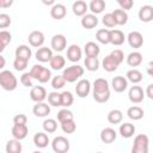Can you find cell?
Returning <instances> with one entry per match:
<instances>
[{"mask_svg": "<svg viewBox=\"0 0 153 153\" xmlns=\"http://www.w3.org/2000/svg\"><path fill=\"white\" fill-rule=\"evenodd\" d=\"M0 85L6 91H13L17 88L18 81L11 71H1L0 72Z\"/></svg>", "mask_w": 153, "mask_h": 153, "instance_id": "6da1fadb", "label": "cell"}, {"mask_svg": "<svg viewBox=\"0 0 153 153\" xmlns=\"http://www.w3.org/2000/svg\"><path fill=\"white\" fill-rule=\"evenodd\" d=\"M30 74L33 79L38 80L41 84H44V82H48L51 78V72L50 69L43 67L42 65H35L32 66L31 71H30Z\"/></svg>", "mask_w": 153, "mask_h": 153, "instance_id": "7a4b0ae2", "label": "cell"}, {"mask_svg": "<svg viewBox=\"0 0 153 153\" xmlns=\"http://www.w3.org/2000/svg\"><path fill=\"white\" fill-rule=\"evenodd\" d=\"M84 74V68L79 65H73L63 69L62 76L65 78L66 82H74Z\"/></svg>", "mask_w": 153, "mask_h": 153, "instance_id": "3957f363", "label": "cell"}, {"mask_svg": "<svg viewBox=\"0 0 153 153\" xmlns=\"http://www.w3.org/2000/svg\"><path fill=\"white\" fill-rule=\"evenodd\" d=\"M149 139L145 134H139L134 139V145L131 147V153H148Z\"/></svg>", "mask_w": 153, "mask_h": 153, "instance_id": "277c9868", "label": "cell"}, {"mask_svg": "<svg viewBox=\"0 0 153 153\" xmlns=\"http://www.w3.org/2000/svg\"><path fill=\"white\" fill-rule=\"evenodd\" d=\"M51 147L55 153H67L69 151V141L65 136H56L51 141Z\"/></svg>", "mask_w": 153, "mask_h": 153, "instance_id": "5b68a950", "label": "cell"}, {"mask_svg": "<svg viewBox=\"0 0 153 153\" xmlns=\"http://www.w3.org/2000/svg\"><path fill=\"white\" fill-rule=\"evenodd\" d=\"M143 97H145V93H143V90L142 87L135 85V86H131L129 88V92H128V98L131 103L134 104H139L143 100Z\"/></svg>", "mask_w": 153, "mask_h": 153, "instance_id": "8992f818", "label": "cell"}, {"mask_svg": "<svg viewBox=\"0 0 153 153\" xmlns=\"http://www.w3.org/2000/svg\"><path fill=\"white\" fill-rule=\"evenodd\" d=\"M91 91V84L87 79H81L76 82V86H75V93L78 97L80 98H85Z\"/></svg>", "mask_w": 153, "mask_h": 153, "instance_id": "52a82bcc", "label": "cell"}, {"mask_svg": "<svg viewBox=\"0 0 153 153\" xmlns=\"http://www.w3.org/2000/svg\"><path fill=\"white\" fill-rule=\"evenodd\" d=\"M47 97V91L43 86H33L30 91V98L36 103H42Z\"/></svg>", "mask_w": 153, "mask_h": 153, "instance_id": "ba28073f", "label": "cell"}, {"mask_svg": "<svg viewBox=\"0 0 153 153\" xmlns=\"http://www.w3.org/2000/svg\"><path fill=\"white\" fill-rule=\"evenodd\" d=\"M27 39H29L30 45L36 47V48H39L44 43V33L42 31H38V30L31 31L30 35H29V37H27Z\"/></svg>", "mask_w": 153, "mask_h": 153, "instance_id": "9c48e42d", "label": "cell"}, {"mask_svg": "<svg viewBox=\"0 0 153 153\" xmlns=\"http://www.w3.org/2000/svg\"><path fill=\"white\" fill-rule=\"evenodd\" d=\"M127 39H128V43L131 48H141L142 44H143V37L141 35V32L139 31H131L129 32V35L127 36Z\"/></svg>", "mask_w": 153, "mask_h": 153, "instance_id": "30bf717a", "label": "cell"}, {"mask_svg": "<svg viewBox=\"0 0 153 153\" xmlns=\"http://www.w3.org/2000/svg\"><path fill=\"white\" fill-rule=\"evenodd\" d=\"M50 44H51V48L55 51H62L66 48V45H67V39H66V37L63 35L57 33V35L53 36Z\"/></svg>", "mask_w": 153, "mask_h": 153, "instance_id": "8fae6325", "label": "cell"}, {"mask_svg": "<svg viewBox=\"0 0 153 153\" xmlns=\"http://www.w3.org/2000/svg\"><path fill=\"white\" fill-rule=\"evenodd\" d=\"M137 16H139V19L143 23H148V22L153 20V6H151V5L141 6Z\"/></svg>", "mask_w": 153, "mask_h": 153, "instance_id": "7c38bea8", "label": "cell"}, {"mask_svg": "<svg viewBox=\"0 0 153 153\" xmlns=\"http://www.w3.org/2000/svg\"><path fill=\"white\" fill-rule=\"evenodd\" d=\"M53 56H54L53 55V50L50 48H48V47H41L36 51V59L39 62H50Z\"/></svg>", "mask_w": 153, "mask_h": 153, "instance_id": "4fadbf2b", "label": "cell"}, {"mask_svg": "<svg viewBox=\"0 0 153 153\" xmlns=\"http://www.w3.org/2000/svg\"><path fill=\"white\" fill-rule=\"evenodd\" d=\"M111 86H112L115 92L121 93V92H123L128 87V80H127V78H124L122 75L115 76L112 79V81H111Z\"/></svg>", "mask_w": 153, "mask_h": 153, "instance_id": "5bb4252c", "label": "cell"}, {"mask_svg": "<svg viewBox=\"0 0 153 153\" xmlns=\"http://www.w3.org/2000/svg\"><path fill=\"white\" fill-rule=\"evenodd\" d=\"M29 133V128L26 124H13L12 127V135L14 139L17 140H23L27 136Z\"/></svg>", "mask_w": 153, "mask_h": 153, "instance_id": "9a60e30c", "label": "cell"}, {"mask_svg": "<svg viewBox=\"0 0 153 153\" xmlns=\"http://www.w3.org/2000/svg\"><path fill=\"white\" fill-rule=\"evenodd\" d=\"M81 49L78 44H72L67 49V59L71 62H78L81 59Z\"/></svg>", "mask_w": 153, "mask_h": 153, "instance_id": "2e32d148", "label": "cell"}, {"mask_svg": "<svg viewBox=\"0 0 153 153\" xmlns=\"http://www.w3.org/2000/svg\"><path fill=\"white\" fill-rule=\"evenodd\" d=\"M32 112L35 116L37 117H45L50 114V105H48L47 103H36L32 108Z\"/></svg>", "mask_w": 153, "mask_h": 153, "instance_id": "e0dca14e", "label": "cell"}, {"mask_svg": "<svg viewBox=\"0 0 153 153\" xmlns=\"http://www.w3.org/2000/svg\"><path fill=\"white\" fill-rule=\"evenodd\" d=\"M102 66H103L104 71L111 73V72H115V71L117 69V67L120 66V63H118V62H117V61L109 54V55H106V56L103 59V61H102Z\"/></svg>", "mask_w": 153, "mask_h": 153, "instance_id": "ac0fdd59", "label": "cell"}, {"mask_svg": "<svg viewBox=\"0 0 153 153\" xmlns=\"http://www.w3.org/2000/svg\"><path fill=\"white\" fill-rule=\"evenodd\" d=\"M116 136H117V133L115 129L110 128V127H106L104 128L102 131H100V140L104 142V143H111L116 140Z\"/></svg>", "mask_w": 153, "mask_h": 153, "instance_id": "d6986e66", "label": "cell"}, {"mask_svg": "<svg viewBox=\"0 0 153 153\" xmlns=\"http://www.w3.org/2000/svg\"><path fill=\"white\" fill-rule=\"evenodd\" d=\"M72 10H73V13H74L75 16L82 18L85 14H87L86 11L88 10V5H87L85 1H82V0H76L75 2H73Z\"/></svg>", "mask_w": 153, "mask_h": 153, "instance_id": "ffe728a7", "label": "cell"}, {"mask_svg": "<svg viewBox=\"0 0 153 153\" xmlns=\"http://www.w3.org/2000/svg\"><path fill=\"white\" fill-rule=\"evenodd\" d=\"M80 23H81V26L85 27V29H93L98 24V18H97L96 14L87 13V14H85L81 18V22Z\"/></svg>", "mask_w": 153, "mask_h": 153, "instance_id": "44dd1931", "label": "cell"}, {"mask_svg": "<svg viewBox=\"0 0 153 153\" xmlns=\"http://www.w3.org/2000/svg\"><path fill=\"white\" fill-rule=\"evenodd\" d=\"M66 13H67V10H66V6L63 4H55L50 10V16L57 20L65 18Z\"/></svg>", "mask_w": 153, "mask_h": 153, "instance_id": "7402d4cb", "label": "cell"}, {"mask_svg": "<svg viewBox=\"0 0 153 153\" xmlns=\"http://www.w3.org/2000/svg\"><path fill=\"white\" fill-rule=\"evenodd\" d=\"M14 54H16V57H17V59H22V60H25V61H29L30 57H31V55H32L31 49H30L27 45H25V44L18 45V47L16 48Z\"/></svg>", "mask_w": 153, "mask_h": 153, "instance_id": "603a6c76", "label": "cell"}, {"mask_svg": "<svg viewBox=\"0 0 153 153\" xmlns=\"http://www.w3.org/2000/svg\"><path fill=\"white\" fill-rule=\"evenodd\" d=\"M84 51L86 54V57H98L100 49L99 45L94 42H87L84 47Z\"/></svg>", "mask_w": 153, "mask_h": 153, "instance_id": "cb8c5ba5", "label": "cell"}, {"mask_svg": "<svg viewBox=\"0 0 153 153\" xmlns=\"http://www.w3.org/2000/svg\"><path fill=\"white\" fill-rule=\"evenodd\" d=\"M124 33L121 31V30H117V29H114V30H110V43L114 44V45H121L124 43Z\"/></svg>", "mask_w": 153, "mask_h": 153, "instance_id": "d4e9b609", "label": "cell"}, {"mask_svg": "<svg viewBox=\"0 0 153 153\" xmlns=\"http://www.w3.org/2000/svg\"><path fill=\"white\" fill-rule=\"evenodd\" d=\"M33 143H35V146L38 147V148H44V147H47L48 143H49V137H48V135H47L45 133L38 131V133H36V134L33 135Z\"/></svg>", "mask_w": 153, "mask_h": 153, "instance_id": "484cf974", "label": "cell"}, {"mask_svg": "<svg viewBox=\"0 0 153 153\" xmlns=\"http://www.w3.org/2000/svg\"><path fill=\"white\" fill-rule=\"evenodd\" d=\"M127 63L130 67H137L142 63V54L140 51H131L127 56Z\"/></svg>", "mask_w": 153, "mask_h": 153, "instance_id": "4316f807", "label": "cell"}, {"mask_svg": "<svg viewBox=\"0 0 153 153\" xmlns=\"http://www.w3.org/2000/svg\"><path fill=\"white\" fill-rule=\"evenodd\" d=\"M120 134L124 139H129L135 134V126L131 123H122L120 126Z\"/></svg>", "mask_w": 153, "mask_h": 153, "instance_id": "83f0119b", "label": "cell"}, {"mask_svg": "<svg viewBox=\"0 0 153 153\" xmlns=\"http://www.w3.org/2000/svg\"><path fill=\"white\" fill-rule=\"evenodd\" d=\"M5 148H6V153H22V149H23L20 141L17 139L8 140Z\"/></svg>", "mask_w": 153, "mask_h": 153, "instance_id": "f1b7e54d", "label": "cell"}, {"mask_svg": "<svg viewBox=\"0 0 153 153\" xmlns=\"http://www.w3.org/2000/svg\"><path fill=\"white\" fill-rule=\"evenodd\" d=\"M127 115H128V117H129L130 120L139 121V120H141V118L143 117L145 112H143V110H142L140 106L134 105V106H130V108L127 110Z\"/></svg>", "mask_w": 153, "mask_h": 153, "instance_id": "f546056e", "label": "cell"}, {"mask_svg": "<svg viewBox=\"0 0 153 153\" xmlns=\"http://www.w3.org/2000/svg\"><path fill=\"white\" fill-rule=\"evenodd\" d=\"M123 120V112L120 109H114L108 114V121L111 124H118Z\"/></svg>", "mask_w": 153, "mask_h": 153, "instance_id": "4dcf8cb0", "label": "cell"}, {"mask_svg": "<svg viewBox=\"0 0 153 153\" xmlns=\"http://www.w3.org/2000/svg\"><path fill=\"white\" fill-rule=\"evenodd\" d=\"M112 16H114L115 22H116L117 25H124L128 22V14H127V12L124 10H121V8L115 10L112 12Z\"/></svg>", "mask_w": 153, "mask_h": 153, "instance_id": "1f68e13d", "label": "cell"}, {"mask_svg": "<svg viewBox=\"0 0 153 153\" xmlns=\"http://www.w3.org/2000/svg\"><path fill=\"white\" fill-rule=\"evenodd\" d=\"M109 90V82L106 79L98 78L93 81V92H105Z\"/></svg>", "mask_w": 153, "mask_h": 153, "instance_id": "d6a6232c", "label": "cell"}, {"mask_svg": "<svg viewBox=\"0 0 153 153\" xmlns=\"http://www.w3.org/2000/svg\"><path fill=\"white\" fill-rule=\"evenodd\" d=\"M49 65H50V67H51L54 71H60V69H62V68L65 67L66 60H65V57H63L62 55H55V56H53V59L50 60Z\"/></svg>", "mask_w": 153, "mask_h": 153, "instance_id": "836d02e7", "label": "cell"}, {"mask_svg": "<svg viewBox=\"0 0 153 153\" xmlns=\"http://www.w3.org/2000/svg\"><path fill=\"white\" fill-rule=\"evenodd\" d=\"M88 8L92 12V14L102 13L103 10L105 8V1L104 0H92L88 5Z\"/></svg>", "mask_w": 153, "mask_h": 153, "instance_id": "e575fe53", "label": "cell"}, {"mask_svg": "<svg viewBox=\"0 0 153 153\" xmlns=\"http://www.w3.org/2000/svg\"><path fill=\"white\" fill-rule=\"evenodd\" d=\"M96 38L102 44H109L110 43V30L108 29H99L96 33Z\"/></svg>", "mask_w": 153, "mask_h": 153, "instance_id": "d590c367", "label": "cell"}, {"mask_svg": "<svg viewBox=\"0 0 153 153\" xmlns=\"http://www.w3.org/2000/svg\"><path fill=\"white\" fill-rule=\"evenodd\" d=\"M127 76V80H129L130 82L133 84H139L141 80H142V73L139 71V69H129L126 74Z\"/></svg>", "mask_w": 153, "mask_h": 153, "instance_id": "8d00e7d4", "label": "cell"}, {"mask_svg": "<svg viewBox=\"0 0 153 153\" xmlns=\"http://www.w3.org/2000/svg\"><path fill=\"white\" fill-rule=\"evenodd\" d=\"M57 120L60 123H63V122H67V121H72L74 120V116H73V112L68 109H61L59 112H57Z\"/></svg>", "mask_w": 153, "mask_h": 153, "instance_id": "74e56055", "label": "cell"}, {"mask_svg": "<svg viewBox=\"0 0 153 153\" xmlns=\"http://www.w3.org/2000/svg\"><path fill=\"white\" fill-rule=\"evenodd\" d=\"M85 67L87 71L90 72H96L99 67V61H98V57H86L85 61Z\"/></svg>", "mask_w": 153, "mask_h": 153, "instance_id": "f35d334b", "label": "cell"}, {"mask_svg": "<svg viewBox=\"0 0 153 153\" xmlns=\"http://www.w3.org/2000/svg\"><path fill=\"white\" fill-rule=\"evenodd\" d=\"M73 102H74V97L69 91H63L61 93V106L67 109L73 104Z\"/></svg>", "mask_w": 153, "mask_h": 153, "instance_id": "ab89813d", "label": "cell"}, {"mask_svg": "<svg viewBox=\"0 0 153 153\" xmlns=\"http://www.w3.org/2000/svg\"><path fill=\"white\" fill-rule=\"evenodd\" d=\"M48 103L51 106H61V93L53 91L48 94Z\"/></svg>", "mask_w": 153, "mask_h": 153, "instance_id": "60d3db41", "label": "cell"}, {"mask_svg": "<svg viewBox=\"0 0 153 153\" xmlns=\"http://www.w3.org/2000/svg\"><path fill=\"white\" fill-rule=\"evenodd\" d=\"M11 39H12V36L8 31L6 30L0 31V51H2L6 48V45L11 42Z\"/></svg>", "mask_w": 153, "mask_h": 153, "instance_id": "b9f144b4", "label": "cell"}, {"mask_svg": "<svg viewBox=\"0 0 153 153\" xmlns=\"http://www.w3.org/2000/svg\"><path fill=\"white\" fill-rule=\"evenodd\" d=\"M43 129L45 133H54L57 129V122L54 118H47L43 122Z\"/></svg>", "mask_w": 153, "mask_h": 153, "instance_id": "7bdbcfd3", "label": "cell"}, {"mask_svg": "<svg viewBox=\"0 0 153 153\" xmlns=\"http://www.w3.org/2000/svg\"><path fill=\"white\" fill-rule=\"evenodd\" d=\"M93 99L97 103H106L110 99V91L105 92H93Z\"/></svg>", "mask_w": 153, "mask_h": 153, "instance_id": "ee69618b", "label": "cell"}, {"mask_svg": "<svg viewBox=\"0 0 153 153\" xmlns=\"http://www.w3.org/2000/svg\"><path fill=\"white\" fill-rule=\"evenodd\" d=\"M61 129H62L65 133H67V134H72V133H74V131L76 130V124H75L74 120L67 121V122L61 123Z\"/></svg>", "mask_w": 153, "mask_h": 153, "instance_id": "f6af8a7d", "label": "cell"}, {"mask_svg": "<svg viewBox=\"0 0 153 153\" xmlns=\"http://www.w3.org/2000/svg\"><path fill=\"white\" fill-rule=\"evenodd\" d=\"M65 84H66V80H65V78H63L62 75H56V76H54V78L51 79V87H53L54 90H60V88H62V87L65 86Z\"/></svg>", "mask_w": 153, "mask_h": 153, "instance_id": "bcb514c9", "label": "cell"}, {"mask_svg": "<svg viewBox=\"0 0 153 153\" xmlns=\"http://www.w3.org/2000/svg\"><path fill=\"white\" fill-rule=\"evenodd\" d=\"M102 22H103V24H104L106 27H114V26L117 25L116 22H115V18H114V16H112V12L104 14L103 18H102Z\"/></svg>", "mask_w": 153, "mask_h": 153, "instance_id": "7dc6e473", "label": "cell"}, {"mask_svg": "<svg viewBox=\"0 0 153 153\" xmlns=\"http://www.w3.org/2000/svg\"><path fill=\"white\" fill-rule=\"evenodd\" d=\"M27 62L29 61H25V60H22V59H17L16 57L14 61H13V67H14L16 71L22 72V71H24L27 67Z\"/></svg>", "mask_w": 153, "mask_h": 153, "instance_id": "c3c4849f", "label": "cell"}, {"mask_svg": "<svg viewBox=\"0 0 153 153\" xmlns=\"http://www.w3.org/2000/svg\"><path fill=\"white\" fill-rule=\"evenodd\" d=\"M32 76H31V74H30V72L29 73H23L22 74V76H20V82H22V85H24L25 87H31L32 88Z\"/></svg>", "mask_w": 153, "mask_h": 153, "instance_id": "681fc988", "label": "cell"}, {"mask_svg": "<svg viewBox=\"0 0 153 153\" xmlns=\"http://www.w3.org/2000/svg\"><path fill=\"white\" fill-rule=\"evenodd\" d=\"M11 17L6 13H0V27L1 29H5L7 26L11 25Z\"/></svg>", "mask_w": 153, "mask_h": 153, "instance_id": "f907efd6", "label": "cell"}, {"mask_svg": "<svg viewBox=\"0 0 153 153\" xmlns=\"http://www.w3.org/2000/svg\"><path fill=\"white\" fill-rule=\"evenodd\" d=\"M110 55L121 65L122 62H123V60H124V54H123V51L121 50V49H115V50H112L111 53H110Z\"/></svg>", "mask_w": 153, "mask_h": 153, "instance_id": "816d5d0a", "label": "cell"}, {"mask_svg": "<svg viewBox=\"0 0 153 153\" xmlns=\"http://www.w3.org/2000/svg\"><path fill=\"white\" fill-rule=\"evenodd\" d=\"M117 4L121 6V10H130L134 5L133 0H117Z\"/></svg>", "mask_w": 153, "mask_h": 153, "instance_id": "f5cc1de1", "label": "cell"}, {"mask_svg": "<svg viewBox=\"0 0 153 153\" xmlns=\"http://www.w3.org/2000/svg\"><path fill=\"white\" fill-rule=\"evenodd\" d=\"M27 122V117L24 114H18L13 117V123L14 124H26Z\"/></svg>", "mask_w": 153, "mask_h": 153, "instance_id": "db71d44e", "label": "cell"}, {"mask_svg": "<svg viewBox=\"0 0 153 153\" xmlns=\"http://www.w3.org/2000/svg\"><path fill=\"white\" fill-rule=\"evenodd\" d=\"M146 96L149 98V99H153V84H149L147 87H146Z\"/></svg>", "mask_w": 153, "mask_h": 153, "instance_id": "11a10c76", "label": "cell"}, {"mask_svg": "<svg viewBox=\"0 0 153 153\" xmlns=\"http://www.w3.org/2000/svg\"><path fill=\"white\" fill-rule=\"evenodd\" d=\"M13 4L12 0H0V7H10Z\"/></svg>", "mask_w": 153, "mask_h": 153, "instance_id": "9f6ffc18", "label": "cell"}, {"mask_svg": "<svg viewBox=\"0 0 153 153\" xmlns=\"http://www.w3.org/2000/svg\"><path fill=\"white\" fill-rule=\"evenodd\" d=\"M147 74L153 76V61H151L148 65H147Z\"/></svg>", "mask_w": 153, "mask_h": 153, "instance_id": "6f0895ef", "label": "cell"}, {"mask_svg": "<svg viewBox=\"0 0 153 153\" xmlns=\"http://www.w3.org/2000/svg\"><path fill=\"white\" fill-rule=\"evenodd\" d=\"M0 60H1V65H0V68H4V66H5V59H4V56H0Z\"/></svg>", "mask_w": 153, "mask_h": 153, "instance_id": "680465c9", "label": "cell"}, {"mask_svg": "<svg viewBox=\"0 0 153 153\" xmlns=\"http://www.w3.org/2000/svg\"><path fill=\"white\" fill-rule=\"evenodd\" d=\"M32 153H42V152H39V151H35V152H32Z\"/></svg>", "mask_w": 153, "mask_h": 153, "instance_id": "91938a15", "label": "cell"}, {"mask_svg": "<svg viewBox=\"0 0 153 153\" xmlns=\"http://www.w3.org/2000/svg\"><path fill=\"white\" fill-rule=\"evenodd\" d=\"M97 153H102V152H97Z\"/></svg>", "mask_w": 153, "mask_h": 153, "instance_id": "94428289", "label": "cell"}, {"mask_svg": "<svg viewBox=\"0 0 153 153\" xmlns=\"http://www.w3.org/2000/svg\"><path fill=\"white\" fill-rule=\"evenodd\" d=\"M152 78H153V76H152Z\"/></svg>", "mask_w": 153, "mask_h": 153, "instance_id": "6125c7cd", "label": "cell"}]
</instances>
